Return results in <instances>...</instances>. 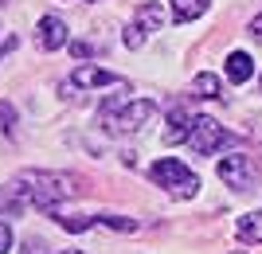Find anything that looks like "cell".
<instances>
[{
    "mask_svg": "<svg viewBox=\"0 0 262 254\" xmlns=\"http://www.w3.org/2000/svg\"><path fill=\"white\" fill-rule=\"evenodd\" d=\"M12 188L20 192V199L28 203V207H39L51 215L55 203H63V199L75 196V180L67 176V172H35V168H28V172H20V176L12 180Z\"/></svg>",
    "mask_w": 262,
    "mask_h": 254,
    "instance_id": "1",
    "label": "cell"
},
{
    "mask_svg": "<svg viewBox=\"0 0 262 254\" xmlns=\"http://www.w3.org/2000/svg\"><path fill=\"white\" fill-rule=\"evenodd\" d=\"M149 176H153V184H161V188H168L176 199H192L200 192V176L192 172L188 165H180V160H172V156H164V160H157L153 168H149Z\"/></svg>",
    "mask_w": 262,
    "mask_h": 254,
    "instance_id": "2",
    "label": "cell"
},
{
    "mask_svg": "<svg viewBox=\"0 0 262 254\" xmlns=\"http://www.w3.org/2000/svg\"><path fill=\"white\" fill-rule=\"evenodd\" d=\"M188 145H192V149H196L200 156H215L219 149L235 145V133H227L223 125L215 122V118H196V125H192V137H188Z\"/></svg>",
    "mask_w": 262,
    "mask_h": 254,
    "instance_id": "3",
    "label": "cell"
},
{
    "mask_svg": "<svg viewBox=\"0 0 262 254\" xmlns=\"http://www.w3.org/2000/svg\"><path fill=\"white\" fill-rule=\"evenodd\" d=\"M219 180H223L227 188H235V192H251L254 180H258V165H254L251 156H243V153L223 156V160H219Z\"/></svg>",
    "mask_w": 262,
    "mask_h": 254,
    "instance_id": "4",
    "label": "cell"
},
{
    "mask_svg": "<svg viewBox=\"0 0 262 254\" xmlns=\"http://www.w3.org/2000/svg\"><path fill=\"white\" fill-rule=\"evenodd\" d=\"M153 113H157L153 102H149V98H137V102H129L121 113H114V118H110V129H114V133H137L149 118H153Z\"/></svg>",
    "mask_w": 262,
    "mask_h": 254,
    "instance_id": "5",
    "label": "cell"
},
{
    "mask_svg": "<svg viewBox=\"0 0 262 254\" xmlns=\"http://www.w3.org/2000/svg\"><path fill=\"white\" fill-rule=\"evenodd\" d=\"M110 82H125V78H118L114 71H102V66H90V63L71 71V86L75 90H94V86H110Z\"/></svg>",
    "mask_w": 262,
    "mask_h": 254,
    "instance_id": "6",
    "label": "cell"
},
{
    "mask_svg": "<svg viewBox=\"0 0 262 254\" xmlns=\"http://www.w3.org/2000/svg\"><path fill=\"white\" fill-rule=\"evenodd\" d=\"M35 43L43 47V51H59L67 43V24L59 16H43L39 28H35Z\"/></svg>",
    "mask_w": 262,
    "mask_h": 254,
    "instance_id": "7",
    "label": "cell"
},
{
    "mask_svg": "<svg viewBox=\"0 0 262 254\" xmlns=\"http://www.w3.org/2000/svg\"><path fill=\"white\" fill-rule=\"evenodd\" d=\"M192 125H196V118L188 110H180L176 106L172 113H168V129H164V145H180V141H188L192 137Z\"/></svg>",
    "mask_w": 262,
    "mask_h": 254,
    "instance_id": "8",
    "label": "cell"
},
{
    "mask_svg": "<svg viewBox=\"0 0 262 254\" xmlns=\"http://www.w3.org/2000/svg\"><path fill=\"white\" fill-rule=\"evenodd\" d=\"M251 75H254V59L247 55V51H231L227 55V78L235 82V86H243Z\"/></svg>",
    "mask_w": 262,
    "mask_h": 254,
    "instance_id": "9",
    "label": "cell"
},
{
    "mask_svg": "<svg viewBox=\"0 0 262 254\" xmlns=\"http://www.w3.org/2000/svg\"><path fill=\"white\" fill-rule=\"evenodd\" d=\"M235 235H239L243 243H262V211H247L235 223Z\"/></svg>",
    "mask_w": 262,
    "mask_h": 254,
    "instance_id": "10",
    "label": "cell"
},
{
    "mask_svg": "<svg viewBox=\"0 0 262 254\" xmlns=\"http://www.w3.org/2000/svg\"><path fill=\"white\" fill-rule=\"evenodd\" d=\"M211 0H172V12H176V24H188V20H200L208 12Z\"/></svg>",
    "mask_w": 262,
    "mask_h": 254,
    "instance_id": "11",
    "label": "cell"
},
{
    "mask_svg": "<svg viewBox=\"0 0 262 254\" xmlns=\"http://www.w3.org/2000/svg\"><path fill=\"white\" fill-rule=\"evenodd\" d=\"M192 90H196L200 98H219V78H215V75H196Z\"/></svg>",
    "mask_w": 262,
    "mask_h": 254,
    "instance_id": "12",
    "label": "cell"
},
{
    "mask_svg": "<svg viewBox=\"0 0 262 254\" xmlns=\"http://www.w3.org/2000/svg\"><path fill=\"white\" fill-rule=\"evenodd\" d=\"M137 20L149 24V28H161V24H164V8H157V4H141V8H137Z\"/></svg>",
    "mask_w": 262,
    "mask_h": 254,
    "instance_id": "13",
    "label": "cell"
},
{
    "mask_svg": "<svg viewBox=\"0 0 262 254\" xmlns=\"http://www.w3.org/2000/svg\"><path fill=\"white\" fill-rule=\"evenodd\" d=\"M121 39H125V47H141V43H145V24L133 20L129 28H125V35H121Z\"/></svg>",
    "mask_w": 262,
    "mask_h": 254,
    "instance_id": "14",
    "label": "cell"
},
{
    "mask_svg": "<svg viewBox=\"0 0 262 254\" xmlns=\"http://www.w3.org/2000/svg\"><path fill=\"white\" fill-rule=\"evenodd\" d=\"M12 243H16V239H12V227H8V223H0V254H8Z\"/></svg>",
    "mask_w": 262,
    "mask_h": 254,
    "instance_id": "15",
    "label": "cell"
},
{
    "mask_svg": "<svg viewBox=\"0 0 262 254\" xmlns=\"http://www.w3.org/2000/svg\"><path fill=\"white\" fill-rule=\"evenodd\" d=\"M20 254H47V246L39 243V239H28V243H24V250Z\"/></svg>",
    "mask_w": 262,
    "mask_h": 254,
    "instance_id": "16",
    "label": "cell"
},
{
    "mask_svg": "<svg viewBox=\"0 0 262 254\" xmlns=\"http://www.w3.org/2000/svg\"><path fill=\"white\" fill-rule=\"evenodd\" d=\"M251 35H254V39H258V43H262V12H258V16H254V20H251Z\"/></svg>",
    "mask_w": 262,
    "mask_h": 254,
    "instance_id": "17",
    "label": "cell"
},
{
    "mask_svg": "<svg viewBox=\"0 0 262 254\" xmlns=\"http://www.w3.org/2000/svg\"><path fill=\"white\" fill-rule=\"evenodd\" d=\"M71 51H75L78 59H86V55H90V47H86V43H71Z\"/></svg>",
    "mask_w": 262,
    "mask_h": 254,
    "instance_id": "18",
    "label": "cell"
},
{
    "mask_svg": "<svg viewBox=\"0 0 262 254\" xmlns=\"http://www.w3.org/2000/svg\"><path fill=\"white\" fill-rule=\"evenodd\" d=\"M63 254H82V250H63Z\"/></svg>",
    "mask_w": 262,
    "mask_h": 254,
    "instance_id": "19",
    "label": "cell"
}]
</instances>
